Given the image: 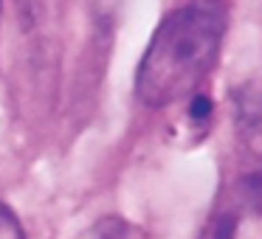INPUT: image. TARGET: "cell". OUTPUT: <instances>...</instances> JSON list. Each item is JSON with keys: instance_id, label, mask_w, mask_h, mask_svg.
Here are the masks:
<instances>
[{"instance_id": "7a4b0ae2", "label": "cell", "mask_w": 262, "mask_h": 239, "mask_svg": "<svg viewBox=\"0 0 262 239\" xmlns=\"http://www.w3.org/2000/svg\"><path fill=\"white\" fill-rule=\"evenodd\" d=\"M76 239H136V231L121 217H102L91 228H85Z\"/></svg>"}, {"instance_id": "3957f363", "label": "cell", "mask_w": 262, "mask_h": 239, "mask_svg": "<svg viewBox=\"0 0 262 239\" xmlns=\"http://www.w3.org/2000/svg\"><path fill=\"white\" fill-rule=\"evenodd\" d=\"M0 239H26L23 222L17 220L12 205H6L3 200H0Z\"/></svg>"}, {"instance_id": "277c9868", "label": "cell", "mask_w": 262, "mask_h": 239, "mask_svg": "<svg viewBox=\"0 0 262 239\" xmlns=\"http://www.w3.org/2000/svg\"><path fill=\"white\" fill-rule=\"evenodd\" d=\"M0 6H3V0H0Z\"/></svg>"}, {"instance_id": "6da1fadb", "label": "cell", "mask_w": 262, "mask_h": 239, "mask_svg": "<svg viewBox=\"0 0 262 239\" xmlns=\"http://www.w3.org/2000/svg\"><path fill=\"white\" fill-rule=\"evenodd\" d=\"M228 29L226 0H189L158 23L136 70V99L152 110L189 99L217 65Z\"/></svg>"}]
</instances>
